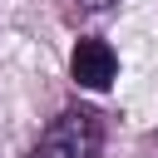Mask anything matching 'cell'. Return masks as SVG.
<instances>
[{
	"instance_id": "6da1fadb",
	"label": "cell",
	"mask_w": 158,
	"mask_h": 158,
	"mask_svg": "<svg viewBox=\"0 0 158 158\" xmlns=\"http://www.w3.org/2000/svg\"><path fill=\"white\" fill-rule=\"evenodd\" d=\"M99 148H104V123H99V114L94 109H64L44 133H40V143L30 148V158H99Z\"/></svg>"
},
{
	"instance_id": "7a4b0ae2",
	"label": "cell",
	"mask_w": 158,
	"mask_h": 158,
	"mask_svg": "<svg viewBox=\"0 0 158 158\" xmlns=\"http://www.w3.org/2000/svg\"><path fill=\"white\" fill-rule=\"evenodd\" d=\"M69 79H74L79 89H109V84L118 79V54H114V44L99 40V35L74 40V49H69Z\"/></svg>"
},
{
	"instance_id": "3957f363",
	"label": "cell",
	"mask_w": 158,
	"mask_h": 158,
	"mask_svg": "<svg viewBox=\"0 0 158 158\" xmlns=\"http://www.w3.org/2000/svg\"><path fill=\"white\" fill-rule=\"evenodd\" d=\"M109 5H114V0H79V10H94V15H99V10H109Z\"/></svg>"
}]
</instances>
